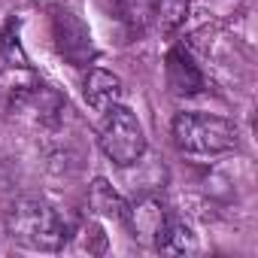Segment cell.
I'll return each mask as SVG.
<instances>
[{
  "mask_svg": "<svg viewBox=\"0 0 258 258\" xmlns=\"http://www.w3.org/2000/svg\"><path fill=\"white\" fill-rule=\"evenodd\" d=\"M7 231L10 237L25 246V249H37V252H58L67 246L73 225L70 219L52 207L49 201L40 198H22L13 204L10 216H7Z\"/></svg>",
  "mask_w": 258,
  "mask_h": 258,
  "instance_id": "1",
  "label": "cell"
},
{
  "mask_svg": "<svg viewBox=\"0 0 258 258\" xmlns=\"http://www.w3.org/2000/svg\"><path fill=\"white\" fill-rule=\"evenodd\" d=\"M173 143L185 155H225L240 143L237 124L210 112H179L173 118Z\"/></svg>",
  "mask_w": 258,
  "mask_h": 258,
  "instance_id": "2",
  "label": "cell"
},
{
  "mask_svg": "<svg viewBox=\"0 0 258 258\" xmlns=\"http://www.w3.org/2000/svg\"><path fill=\"white\" fill-rule=\"evenodd\" d=\"M100 149L103 155L115 164V167H134L140 164V158L146 155V131L137 118L134 109H127L124 103L109 106L106 112H100Z\"/></svg>",
  "mask_w": 258,
  "mask_h": 258,
  "instance_id": "3",
  "label": "cell"
},
{
  "mask_svg": "<svg viewBox=\"0 0 258 258\" xmlns=\"http://www.w3.org/2000/svg\"><path fill=\"white\" fill-rule=\"evenodd\" d=\"M64 106L67 100L61 97V91L46 85L43 79L25 85L22 91H16L7 100V109L13 112V118H19L22 124L34 127V131H55L64 118Z\"/></svg>",
  "mask_w": 258,
  "mask_h": 258,
  "instance_id": "4",
  "label": "cell"
},
{
  "mask_svg": "<svg viewBox=\"0 0 258 258\" xmlns=\"http://www.w3.org/2000/svg\"><path fill=\"white\" fill-rule=\"evenodd\" d=\"M49 25H52V40L58 55L70 64V67H88L94 58V43H91V31L82 22L79 13H73L70 7H52L49 10Z\"/></svg>",
  "mask_w": 258,
  "mask_h": 258,
  "instance_id": "5",
  "label": "cell"
},
{
  "mask_svg": "<svg viewBox=\"0 0 258 258\" xmlns=\"http://www.w3.org/2000/svg\"><path fill=\"white\" fill-rule=\"evenodd\" d=\"M167 219H170L167 204L161 198H155V195H143L134 204H127V222L124 225H127V231H131L140 243H146V246L155 249V243H158Z\"/></svg>",
  "mask_w": 258,
  "mask_h": 258,
  "instance_id": "6",
  "label": "cell"
},
{
  "mask_svg": "<svg viewBox=\"0 0 258 258\" xmlns=\"http://www.w3.org/2000/svg\"><path fill=\"white\" fill-rule=\"evenodd\" d=\"M164 73H167V88L179 97H191V94H201L207 79L201 73V67L191 61V55L185 49H170L167 52V64H164Z\"/></svg>",
  "mask_w": 258,
  "mask_h": 258,
  "instance_id": "7",
  "label": "cell"
},
{
  "mask_svg": "<svg viewBox=\"0 0 258 258\" xmlns=\"http://www.w3.org/2000/svg\"><path fill=\"white\" fill-rule=\"evenodd\" d=\"M121 94H124L121 91V79L115 73L100 70V67L88 70V76H85V103L94 112H106L109 106L121 103Z\"/></svg>",
  "mask_w": 258,
  "mask_h": 258,
  "instance_id": "8",
  "label": "cell"
},
{
  "mask_svg": "<svg viewBox=\"0 0 258 258\" xmlns=\"http://www.w3.org/2000/svg\"><path fill=\"white\" fill-rule=\"evenodd\" d=\"M88 204H91V210H94L97 216H103V219H112V222H118V225L127 222V201H124L106 179H94V182H91V188H88Z\"/></svg>",
  "mask_w": 258,
  "mask_h": 258,
  "instance_id": "9",
  "label": "cell"
},
{
  "mask_svg": "<svg viewBox=\"0 0 258 258\" xmlns=\"http://www.w3.org/2000/svg\"><path fill=\"white\" fill-rule=\"evenodd\" d=\"M155 249L158 252H167V255H191V252H198V234L179 216L170 213V219H167V225H164Z\"/></svg>",
  "mask_w": 258,
  "mask_h": 258,
  "instance_id": "10",
  "label": "cell"
},
{
  "mask_svg": "<svg viewBox=\"0 0 258 258\" xmlns=\"http://www.w3.org/2000/svg\"><path fill=\"white\" fill-rule=\"evenodd\" d=\"M188 10H191V0H158L155 13H152V22L161 28V34H173L176 28L185 25Z\"/></svg>",
  "mask_w": 258,
  "mask_h": 258,
  "instance_id": "11",
  "label": "cell"
},
{
  "mask_svg": "<svg viewBox=\"0 0 258 258\" xmlns=\"http://www.w3.org/2000/svg\"><path fill=\"white\" fill-rule=\"evenodd\" d=\"M155 4L158 0H118L121 13L131 19L137 28H143L146 22H152V13H155Z\"/></svg>",
  "mask_w": 258,
  "mask_h": 258,
  "instance_id": "12",
  "label": "cell"
}]
</instances>
